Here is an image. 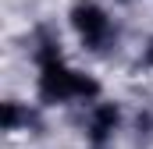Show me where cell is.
Masks as SVG:
<instances>
[{"mask_svg":"<svg viewBox=\"0 0 153 149\" xmlns=\"http://www.w3.org/2000/svg\"><path fill=\"white\" fill-rule=\"evenodd\" d=\"M71 25H75L78 39L89 46V50H103L111 36H114V29H111V18H107V11L96 4V0H78L75 7H71Z\"/></svg>","mask_w":153,"mask_h":149,"instance_id":"obj_2","label":"cell"},{"mask_svg":"<svg viewBox=\"0 0 153 149\" xmlns=\"http://www.w3.org/2000/svg\"><path fill=\"white\" fill-rule=\"evenodd\" d=\"M117 121H121V114H117L114 103H100V107L93 110V117H89V139H93L96 146H103V142L114 135Z\"/></svg>","mask_w":153,"mask_h":149,"instance_id":"obj_3","label":"cell"},{"mask_svg":"<svg viewBox=\"0 0 153 149\" xmlns=\"http://www.w3.org/2000/svg\"><path fill=\"white\" fill-rule=\"evenodd\" d=\"M146 64H153V43H150V53H146Z\"/></svg>","mask_w":153,"mask_h":149,"instance_id":"obj_5","label":"cell"},{"mask_svg":"<svg viewBox=\"0 0 153 149\" xmlns=\"http://www.w3.org/2000/svg\"><path fill=\"white\" fill-rule=\"evenodd\" d=\"M100 96V82L68 68L61 57L39 64V100L43 103H68V100H93Z\"/></svg>","mask_w":153,"mask_h":149,"instance_id":"obj_1","label":"cell"},{"mask_svg":"<svg viewBox=\"0 0 153 149\" xmlns=\"http://www.w3.org/2000/svg\"><path fill=\"white\" fill-rule=\"evenodd\" d=\"M22 121L29 124V114L22 110L18 103H4V131H14V128H18Z\"/></svg>","mask_w":153,"mask_h":149,"instance_id":"obj_4","label":"cell"}]
</instances>
